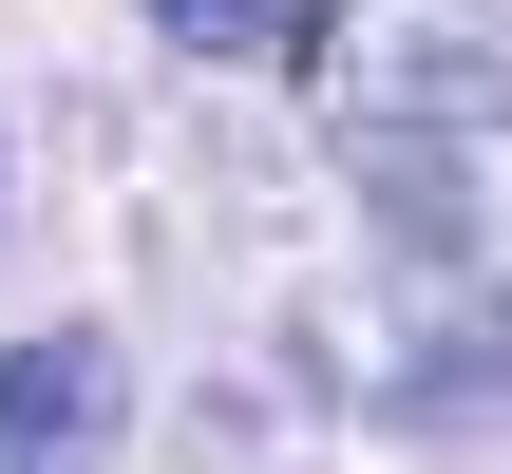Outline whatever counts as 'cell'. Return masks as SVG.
<instances>
[{
    "label": "cell",
    "instance_id": "obj_4",
    "mask_svg": "<svg viewBox=\"0 0 512 474\" xmlns=\"http://www.w3.org/2000/svg\"><path fill=\"white\" fill-rule=\"evenodd\" d=\"M399 133H456V152L512 133V57H418V76H399Z\"/></svg>",
    "mask_w": 512,
    "mask_h": 474
},
{
    "label": "cell",
    "instance_id": "obj_3",
    "mask_svg": "<svg viewBox=\"0 0 512 474\" xmlns=\"http://www.w3.org/2000/svg\"><path fill=\"white\" fill-rule=\"evenodd\" d=\"M361 190H380V228H399L418 266H475V209H456V171H418V152H361Z\"/></svg>",
    "mask_w": 512,
    "mask_h": 474
},
{
    "label": "cell",
    "instance_id": "obj_2",
    "mask_svg": "<svg viewBox=\"0 0 512 474\" xmlns=\"http://www.w3.org/2000/svg\"><path fill=\"white\" fill-rule=\"evenodd\" d=\"M380 418H399V437H512V323H456V342H418V361L380 380Z\"/></svg>",
    "mask_w": 512,
    "mask_h": 474
},
{
    "label": "cell",
    "instance_id": "obj_5",
    "mask_svg": "<svg viewBox=\"0 0 512 474\" xmlns=\"http://www.w3.org/2000/svg\"><path fill=\"white\" fill-rule=\"evenodd\" d=\"M152 19H171L190 57H247V38H266V0H152Z\"/></svg>",
    "mask_w": 512,
    "mask_h": 474
},
{
    "label": "cell",
    "instance_id": "obj_1",
    "mask_svg": "<svg viewBox=\"0 0 512 474\" xmlns=\"http://www.w3.org/2000/svg\"><path fill=\"white\" fill-rule=\"evenodd\" d=\"M114 437V342L57 323V342H0V456H95Z\"/></svg>",
    "mask_w": 512,
    "mask_h": 474
}]
</instances>
